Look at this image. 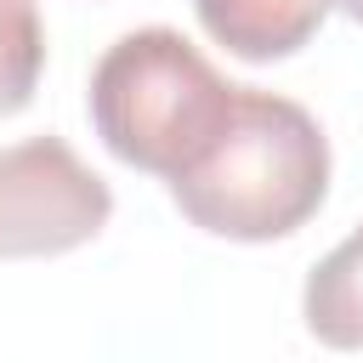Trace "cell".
Listing matches in <instances>:
<instances>
[{
    "instance_id": "cell-1",
    "label": "cell",
    "mask_w": 363,
    "mask_h": 363,
    "mask_svg": "<svg viewBox=\"0 0 363 363\" xmlns=\"http://www.w3.org/2000/svg\"><path fill=\"white\" fill-rule=\"evenodd\" d=\"M170 199L199 233L233 244L289 238L329 199V136L301 102L238 85L221 136L170 182Z\"/></svg>"
},
{
    "instance_id": "cell-2",
    "label": "cell",
    "mask_w": 363,
    "mask_h": 363,
    "mask_svg": "<svg viewBox=\"0 0 363 363\" xmlns=\"http://www.w3.org/2000/svg\"><path fill=\"white\" fill-rule=\"evenodd\" d=\"M233 91L238 85L221 79L216 62L187 34L153 23L119 34L96 57L85 113L119 164L147 170L170 187L221 136L233 113Z\"/></svg>"
},
{
    "instance_id": "cell-3",
    "label": "cell",
    "mask_w": 363,
    "mask_h": 363,
    "mask_svg": "<svg viewBox=\"0 0 363 363\" xmlns=\"http://www.w3.org/2000/svg\"><path fill=\"white\" fill-rule=\"evenodd\" d=\"M108 216V182L62 136H28L0 147V261L68 255L91 244Z\"/></svg>"
},
{
    "instance_id": "cell-4",
    "label": "cell",
    "mask_w": 363,
    "mask_h": 363,
    "mask_svg": "<svg viewBox=\"0 0 363 363\" xmlns=\"http://www.w3.org/2000/svg\"><path fill=\"white\" fill-rule=\"evenodd\" d=\"M204 34L216 45H227L244 62H278L295 57L323 17L335 11V0H193Z\"/></svg>"
},
{
    "instance_id": "cell-5",
    "label": "cell",
    "mask_w": 363,
    "mask_h": 363,
    "mask_svg": "<svg viewBox=\"0 0 363 363\" xmlns=\"http://www.w3.org/2000/svg\"><path fill=\"white\" fill-rule=\"evenodd\" d=\"M306 329L335 352H363V227H352L301 289Z\"/></svg>"
},
{
    "instance_id": "cell-6",
    "label": "cell",
    "mask_w": 363,
    "mask_h": 363,
    "mask_svg": "<svg viewBox=\"0 0 363 363\" xmlns=\"http://www.w3.org/2000/svg\"><path fill=\"white\" fill-rule=\"evenodd\" d=\"M40 68H45V28L34 0H0V119L34 102Z\"/></svg>"
},
{
    "instance_id": "cell-7",
    "label": "cell",
    "mask_w": 363,
    "mask_h": 363,
    "mask_svg": "<svg viewBox=\"0 0 363 363\" xmlns=\"http://www.w3.org/2000/svg\"><path fill=\"white\" fill-rule=\"evenodd\" d=\"M335 6H340L346 17H357V23H363V0H335Z\"/></svg>"
}]
</instances>
